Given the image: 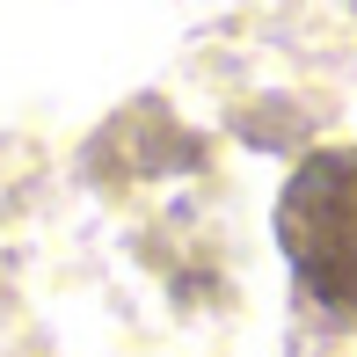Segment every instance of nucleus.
Segmentation results:
<instances>
[{"label":"nucleus","mask_w":357,"mask_h":357,"mask_svg":"<svg viewBox=\"0 0 357 357\" xmlns=\"http://www.w3.org/2000/svg\"><path fill=\"white\" fill-rule=\"evenodd\" d=\"M270 234L291 270V291L321 314L357 321V146L321 139L284 160Z\"/></svg>","instance_id":"obj_1"}]
</instances>
